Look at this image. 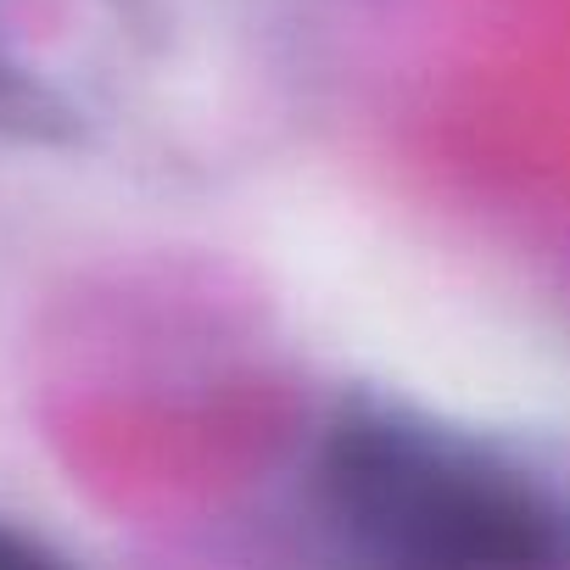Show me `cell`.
Returning a JSON list of instances; mask_svg holds the SVG:
<instances>
[{"instance_id":"6da1fadb","label":"cell","mask_w":570,"mask_h":570,"mask_svg":"<svg viewBox=\"0 0 570 570\" xmlns=\"http://www.w3.org/2000/svg\"><path fill=\"white\" fill-rule=\"evenodd\" d=\"M314 498L325 525L381 564H570L564 492L397 409H347L325 431Z\"/></svg>"},{"instance_id":"7a4b0ae2","label":"cell","mask_w":570,"mask_h":570,"mask_svg":"<svg viewBox=\"0 0 570 570\" xmlns=\"http://www.w3.org/2000/svg\"><path fill=\"white\" fill-rule=\"evenodd\" d=\"M57 553L51 548H40L35 537H23V531H12V525H0V570H23V564H51Z\"/></svg>"}]
</instances>
